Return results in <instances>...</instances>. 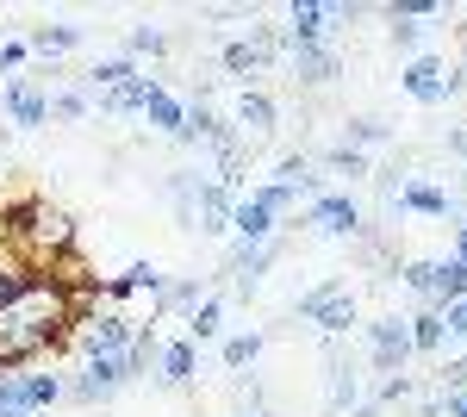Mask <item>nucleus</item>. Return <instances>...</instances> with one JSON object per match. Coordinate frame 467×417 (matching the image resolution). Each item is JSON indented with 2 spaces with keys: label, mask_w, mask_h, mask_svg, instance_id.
I'll return each mask as SVG.
<instances>
[{
  "label": "nucleus",
  "mask_w": 467,
  "mask_h": 417,
  "mask_svg": "<svg viewBox=\"0 0 467 417\" xmlns=\"http://www.w3.org/2000/svg\"><path fill=\"white\" fill-rule=\"evenodd\" d=\"M75 324V293L57 287L50 275L26 280L6 306H0V368H26L32 355H44L50 343H69Z\"/></svg>",
  "instance_id": "obj_1"
},
{
  "label": "nucleus",
  "mask_w": 467,
  "mask_h": 417,
  "mask_svg": "<svg viewBox=\"0 0 467 417\" xmlns=\"http://www.w3.org/2000/svg\"><path fill=\"white\" fill-rule=\"evenodd\" d=\"M0 231H6V244L32 262V275H37V268L50 275V262L75 249V218L63 206H50V200H32V206L6 212V218H0Z\"/></svg>",
  "instance_id": "obj_2"
},
{
  "label": "nucleus",
  "mask_w": 467,
  "mask_h": 417,
  "mask_svg": "<svg viewBox=\"0 0 467 417\" xmlns=\"http://www.w3.org/2000/svg\"><path fill=\"white\" fill-rule=\"evenodd\" d=\"M293 318L318 324L324 343H343V337L356 330V287H349V280H324V287H312V293L293 299Z\"/></svg>",
  "instance_id": "obj_3"
},
{
  "label": "nucleus",
  "mask_w": 467,
  "mask_h": 417,
  "mask_svg": "<svg viewBox=\"0 0 467 417\" xmlns=\"http://www.w3.org/2000/svg\"><path fill=\"white\" fill-rule=\"evenodd\" d=\"M306 224H312L318 237H330V244H356V237H368V212H361V200L343 193V187L318 193V200L306 206Z\"/></svg>",
  "instance_id": "obj_4"
},
{
  "label": "nucleus",
  "mask_w": 467,
  "mask_h": 417,
  "mask_svg": "<svg viewBox=\"0 0 467 417\" xmlns=\"http://www.w3.org/2000/svg\"><path fill=\"white\" fill-rule=\"evenodd\" d=\"M131 337H138V324L125 312H88L69 324V343L81 361H94V355H125L131 349Z\"/></svg>",
  "instance_id": "obj_5"
},
{
  "label": "nucleus",
  "mask_w": 467,
  "mask_h": 417,
  "mask_svg": "<svg viewBox=\"0 0 467 417\" xmlns=\"http://www.w3.org/2000/svg\"><path fill=\"white\" fill-rule=\"evenodd\" d=\"M63 392L69 381L63 374H37V368H0V405H13V412H50V405H63Z\"/></svg>",
  "instance_id": "obj_6"
},
{
  "label": "nucleus",
  "mask_w": 467,
  "mask_h": 417,
  "mask_svg": "<svg viewBox=\"0 0 467 417\" xmlns=\"http://www.w3.org/2000/svg\"><path fill=\"white\" fill-rule=\"evenodd\" d=\"M125 386H131L125 381V361H119V355H94V361H81V374L69 381L63 399H69V405H112Z\"/></svg>",
  "instance_id": "obj_7"
},
{
  "label": "nucleus",
  "mask_w": 467,
  "mask_h": 417,
  "mask_svg": "<svg viewBox=\"0 0 467 417\" xmlns=\"http://www.w3.org/2000/svg\"><path fill=\"white\" fill-rule=\"evenodd\" d=\"M368 355H374L380 374H405V361H411V330H405L399 312L368 318Z\"/></svg>",
  "instance_id": "obj_8"
},
{
  "label": "nucleus",
  "mask_w": 467,
  "mask_h": 417,
  "mask_svg": "<svg viewBox=\"0 0 467 417\" xmlns=\"http://www.w3.org/2000/svg\"><path fill=\"white\" fill-rule=\"evenodd\" d=\"M399 88L418 106H449V63H442L436 50H424V57H411V63L399 69Z\"/></svg>",
  "instance_id": "obj_9"
},
{
  "label": "nucleus",
  "mask_w": 467,
  "mask_h": 417,
  "mask_svg": "<svg viewBox=\"0 0 467 417\" xmlns=\"http://www.w3.org/2000/svg\"><path fill=\"white\" fill-rule=\"evenodd\" d=\"M0 100H6V119H13L19 131L50 125V94L37 88L32 75H6V81H0Z\"/></svg>",
  "instance_id": "obj_10"
},
{
  "label": "nucleus",
  "mask_w": 467,
  "mask_h": 417,
  "mask_svg": "<svg viewBox=\"0 0 467 417\" xmlns=\"http://www.w3.org/2000/svg\"><path fill=\"white\" fill-rule=\"evenodd\" d=\"M162 293H169V275H162L156 262H131L125 275L107 280V299H112V306H125V299H150V312H156V306H162Z\"/></svg>",
  "instance_id": "obj_11"
},
{
  "label": "nucleus",
  "mask_w": 467,
  "mask_h": 417,
  "mask_svg": "<svg viewBox=\"0 0 467 417\" xmlns=\"http://www.w3.org/2000/svg\"><path fill=\"white\" fill-rule=\"evenodd\" d=\"M268 237H281V218L262 206L255 193H244L237 212H231V244H250L255 249V244H268Z\"/></svg>",
  "instance_id": "obj_12"
},
{
  "label": "nucleus",
  "mask_w": 467,
  "mask_h": 417,
  "mask_svg": "<svg viewBox=\"0 0 467 417\" xmlns=\"http://www.w3.org/2000/svg\"><path fill=\"white\" fill-rule=\"evenodd\" d=\"M399 212H418V218H455V193L436 187V181H424V174H405Z\"/></svg>",
  "instance_id": "obj_13"
},
{
  "label": "nucleus",
  "mask_w": 467,
  "mask_h": 417,
  "mask_svg": "<svg viewBox=\"0 0 467 417\" xmlns=\"http://www.w3.org/2000/svg\"><path fill=\"white\" fill-rule=\"evenodd\" d=\"M162 193H169V206H175L181 224H187V231H200V193H206V174H200V169L162 174Z\"/></svg>",
  "instance_id": "obj_14"
},
{
  "label": "nucleus",
  "mask_w": 467,
  "mask_h": 417,
  "mask_svg": "<svg viewBox=\"0 0 467 417\" xmlns=\"http://www.w3.org/2000/svg\"><path fill=\"white\" fill-rule=\"evenodd\" d=\"M88 44V26H75V19H57V26H26V50L32 57H69Z\"/></svg>",
  "instance_id": "obj_15"
},
{
  "label": "nucleus",
  "mask_w": 467,
  "mask_h": 417,
  "mask_svg": "<svg viewBox=\"0 0 467 417\" xmlns=\"http://www.w3.org/2000/svg\"><path fill=\"white\" fill-rule=\"evenodd\" d=\"M343 75V57L330 44H312V50H293V81L299 88H330Z\"/></svg>",
  "instance_id": "obj_16"
},
{
  "label": "nucleus",
  "mask_w": 467,
  "mask_h": 417,
  "mask_svg": "<svg viewBox=\"0 0 467 417\" xmlns=\"http://www.w3.org/2000/svg\"><path fill=\"white\" fill-rule=\"evenodd\" d=\"M193 374H200V349L187 343V337H162V355H156V381L162 386H193Z\"/></svg>",
  "instance_id": "obj_17"
},
{
  "label": "nucleus",
  "mask_w": 467,
  "mask_h": 417,
  "mask_svg": "<svg viewBox=\"0 0 467 417\" xmlns=\"http://www.w3.org/2000/svg\"><path fill=\"white\" fill-rule=\"evenodd\" d=\"M131 75H138V63H131V57L119 50V57H100V63H94L88 75H75V88H81L88 100H100V94H112V88H125Z\"/></svg>",
  "instance_id": "obj_18"
},
{
  "label": "nucleus",
  "mask_w": 467,
  "mask_h": 417,
  "mask_svg": "<svg viewBox=\"0 0 467 417\" xmlns=\"http://www.w3.org/2000/svg\"><path fill=\"white\" fill-rule=\"evenodd\" d=\"M237 138H275V100L262 88L237 94Z\"/></svg>",
  "instance_id": "obj_19"
},
{
  "label": "nucleus",
  "mask_w": 467,
  "mask_h": 417,
  "mask_svg": "<svg viewBox=\"0 0 467 417\" xmlns=\"http://www.w3.org/2000/svg\"><path fill=\"white\" fill-rule=\"evenodd\" d=\"M237 200H244V193H224L218 181H206V193H200V231H206V237H231Z\"/></svg>",
  "instance_id": "obj_20"
},
{
  "label": "nucleus",
  "mask_w": 467,
  "mask_h": 417,
  "mask_svg": "<svg viewBox=\"0 0 467 417\" xmlns=\"http://www.w3.org/2000/svg\"><path fill=\"white\" fill-rule=\"evenodd\" d=\"M156 88H162V81H156L150 69H138L131 81H125V88H112V94H100L94 106H100V112H144V100L156 94Z\"/></svg>",
  "instance_id": "obj_21"
},
{
  "label": "nucleus",
  "mask_w": 467,
  "mask_h": 417,
  "mask_svg": "<svg viewBox=\"0 0 467 417\" xmlns=\"http://www.w3.org/2000/svg\"><path fill=\"white\" fill-rule=\"evenodd\" d=\"M144 119H150V131H162V138H181V125H187V100H175L169 88H156L144 100Z\"/></svg>",
  "instance_id": "obj_22"
},
{
  "label": "nucleus",
  "mask_w": 467,
  "mask_h": 417,
  "mask_svg": "<svg viewBox=\"0 0 467 417\" xmlns=\"http://www.w3.org/2000/svg\"><path fill=\"white\" fill-rule=\"evenodd\" d=\"M200 306H206V280H200V275H187V280H169V293H162L156 318H181V312L193 318Z\"/></svg>",
  "instance_id": "obj_23"
},
{
  "label": "nucleus",
  "mask_w": 467,
  "mask_h": 417,
  "mask_svg": "<svg viewBox=\"0 0 467 417\" xmlns=\"http://www.w3.org/2000/svg\"><path fill=\"white\" fill-rule=\"evenodd\" d=\"M405 330H411V355H442V312L436 306H418L405 318Z\"/></svg>",
  "instance_id": "obj_24"
},
{
  "label": "nucleus",
  "mask_w": 467,
  "mask_h": 417,
  "mask_svg": "<svg viewBox=\"0 0 467 417\" xmlns=\"http://www.w3.org/2000/svg\"><path fill=\"white\" fill-rule=\"evenodd\" d=\"M442 361H467V293L442 306Z\"/></svg>",
  "instance_id": "obj_25"
},
{
  "label": "nucleus",
  "mask_w": 467,
  "mask_h": 417,
  "mask_svg": "<svg viewBox=\"0 0 467 417\" xmlns=\"http://www.w3.org/2000/svg\"><path fill=\"white\" fill-rule=\"evenodd\" d=\"M224 337V293H206V306L187 318V343L200 349V343H218Z\"/></svg>",
  "instance_id": "obj_26"
},
{
  "label": "nucleus",
  "mask_w": 467,
  "mask_h": 417,
  "mask_svg": "<svg viewBox=\"0 0 467 417\" xmlns=\"http://www.w3.org/2000/svg\"><path fill=\"white\" fill-rule=\"evenodd\" d=\"M462 293H467V268L455 262V255H449V262H436V293H431V306L442 312V306H449V299H462Z\"/></svg>",
  "instance_id": "obj_27"
},
{
  "label": "nucleus",
  "mask_w": 467,
  "mask_h": 417,
  "mask_svg": "<svg viewBox=\"0 0 467 417\" xmlns=\"http://www.w3.org/2000/svg\"><path fill=\"white\" fill-rule=\"evenodd\" d=\"M125 57L138 63V57H169V32L162 26H131L125 32Z\"/></svg>",
  "instance_id": "obj_28"
},
{
  "label": "nucleus",
  "mask_w": 467,
  "mask_h": 417,
  "mask_svg": "<svg viewBox=\"0 0 467 417\" xmlns=\"http://www.w3.org/2000/svg\"><path fill=\"white\" fill-rule=\"evenodd\" d=\"M262 343H268L262 330H250V337H224V343H218V361H224V368L237 374V368H250L255 355H262Z\"/></svg>",
  "instance_id": "obj_29"
},
{
  "label": "nucleus",
  "mask_w": 467,
  "mask_h": 417,
  "mask_svg": "<svg viewBox=\"0 0 467 417\" xmlns=\"http://www.w3.org/2000/svg\"><path fill=\"white\" fill-rule=\"evenodd\" d=\"M393 138V131H387V119H374V112H361V119H349V150H361V156H368V150H374V143H387Z\"/></svg>",
  "instance_id": "obj_30"
},
{
  "label": "nucleus",
  "mask_w": 467,
  "mask_h": 417,
  "mask_svg": "<svg viewBox=\"0 0 467 417\" xmlns=\"http://www.w3.org/2000/svg\"><path fill=\"white\" fill-rule=\"evenodd\" d=\"M387 32H393V44L405 50V57H424V19H387Z\"/></svg>",
  "instance_id": "obj_31"
},
{
  "label": "nucleus",
  "mask_w": 467,
  "mask_h": 417,
  "mask_svg": "<svg viewBox=\"0 0 467 417\" xmlns=\"http://www.w3.org/2000/svg\"><path fill=\"white\" fill-rule=\"evenodd\" d=\"M324 169L361 181V174H368V156H361V150H349V143H337V150H324Z\"/></svg>",
  "instance_id": "obj_32"
},
{
  "label": "nucleus",
  "mask_w": 467,
  "mask_h": 417,
  "mask_svg": "<svg viewBox=\"0 0 467 417\" xmlns=\"http://www.w3.org/2000/svg\"><path fill=\"white\" fill-rule=\"evenodd\" d=\"M399 280H405V287H411V293L431 306V293H436V262H424V255H418V262H405V268H399Z\"/></svg>",
  "instance_id": "obj_33"
},
{
  "label": "nucleus",
  "mask_w": 467,
  "mask_h": 417,
  "mask_svg": "<svg viewBox=\"0 0 467 417\" xmlns=\"http://www.w3.org/2000/svg\"><path fill=\"white\" fill-rule=\"evenodd\" d=\"M88 112H94V100H88L81 88H69V94H50V119H63V125L88 119Z\"/></svg>",
  "instance_id": "obj_34"
},
{
  "label": "nucleus",
  "mask_w": 467,
  "mask_h": 417,
  "mask_svg": "<svg viewBox=\"0 0 467 417\" xmlns=\"http://www.w3.org/2000/svg\"><path fill=\"white\" fill-rule=\"evenodd\" d=\"M255 200L275 212V218H287V212L299 206V193H293V187H281V181H262V187H255Z\"/></svg>",
  "instance_id": "obj_35"
},
{
  "label": "nucleus",
  "mask_w": 467,
  "mask_h": 417,
  "mask_svg": "<svg viewBox=\"0 0 467 417\" xmlns=\"http://www.w3.org/2000/svg\"><path fill=\"white\" fill-rule=\"evenodd\" d=\"M411 392H418V386H411V374H387V381H380V392H374V405H387V412H393V405H405Z\"/></svg>",
  "instance_id": "obj_36"
},
{
  "label": "nucleus",
  "mask_w": 467,
  "mask_h": 417,
  "mask_svg": "<svg viewBox=\"0 0 467 417\" xmlns=\"http://www.w3.org/2000/svg\"><path fill=\"white\" fill-rule=\"evenodd\" d=\"M356 0H349V6H343V0H324V32H343V26H356Z\"/></svg>",
  "instance_id": "obj_37"
},
{
  "label": "nucleus",
  "mask_w": 467,
  "mask_h": 417,
  "mask_svg": "<svg viewBox=\"0 0 467 417\" xmlns=\"http://www.w3.org/2000/svg\"><path fill=\"white\" fill-rule=\"evenodd\" d=\"M26 57H32V50H26V37H19V44H0V69H6V75L19 69V63H26Z\"/></svg>",
  "instance_id": "obj_38"
},
{
  "label": "nucleus",
  "mask_w": 467,
  "mask_h": 417,
  "mask_svg": "<svg viewBox=\"0 0 467 417\" xmlns=\"http://www.w3.org/2000/svg\"><path fill=\"white\" fill-rule=\"evenodd\" d=\"M237 417H268V399H262V392H250V399L237 405Z\"/></svg>",
  "instance_id": "obj_39"
},
{
  "label": "nucleus",
  "mask_w": 467,
  "mask_h": 417,
  "mask_svg": "<svg viewBox=\"0 0 467 417\" xmlns=\"http://www.w3.org/2000/svg\"><path fill=\"white\" fill-rule=\"evenodd\" d=\"M449 156H462V162H467V125H455V131H449Z\"/></svg>",
  "instance_id": "obj_40"
},
{
  "label": "nucleus",
  "mask_w": 467,
  "mask_h": 417,
  "mask_svg": "<svg viewBox=\"0 0 467 417\" xmlns=\"http://www.w3.org/2000/svg\"><path fill=\"white\" fill-rule=\"evenodd\" d=\"M349 417H387V405H374V399H361V405H356Z\"/></svg>",
  "instance_id": "obj_41"
},
{
  "label": "nucleus",
  "mask_w": 467,
  "mask_h": 417,
  "mask_svg": "<svg viewBox=\"0 0 467 417\" xmlns=\"http://www.w3.org/2000/svg\"><path fill=\"white\" fill-rule=\"evenodd\" d=\"M0 417H26V412H13V405H0Z\"/></svg>",
  "instance_id": "obj_42"
}]
</instances>
